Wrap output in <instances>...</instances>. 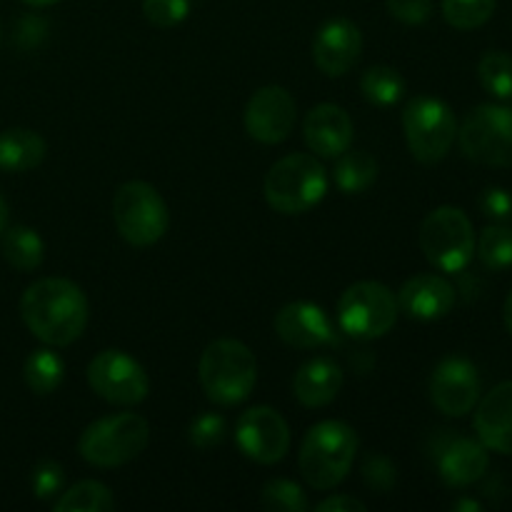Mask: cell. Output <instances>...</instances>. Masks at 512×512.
Instances as JSON below:
<instances>
[{
	"instance_id": "6da1fadb",
	"label": "cell",
	"mask_w": 512,
	"mask_h": 512,
	"mask_svg": "<svg viewBox=\"0 0 512 512\" xmlns=\"http://www.w3.org/2000/svg\"><path fill=\"white\" fill-rule=\"evenodd\" d=\"M25 328L45 345L68 348L88 328L90 305L83 288L68 278H40L20 298Z\"/></svg>"
},
{
	"instance_id": "7a4b0ae2",
	"label": "cell",
	"mask_w": 512,
	"mask_h": 512,
	"mask_svg": "<svg viewBox=\"0 0 512 512\" xmlns=\"http://www.w3.org/2000/svg\"><path fill=\"white\" fill-rule=\"evenodd\" d=\"M358 455V435L343 420H323L305 433L298 465L305 483L315 490H333L348 478Z\"/></svg>"
},
{
	"instance_id": "3957f363",
	"label": "cell",
	"mask_w": 512,
	"mask_h": 512,
	"mask_svg": "<svg viewBox=\"0 0 512 512\" xmlns=\"http://www.w3.org/2000/svg\"><path fill=\"white\" fill-rule=\"evenodd\" d=\"M198 378L208 400L223 408H233L248 400L255 390L258 360L253 350L240 340H213L200 355Z\"/></svg>"
},
{
	"instance_id": "277c9868",
	"label": "cell",
	"mask_w": 512,
	"mask_h": 512,
	"mask_svg": "<svg viewBox=\"0 0 512 512\" xmlns=\"http://www.w3.org/2000/svg\"><path fill=\"white\" fill-rule=\"evenodd\" d=\"M328 185V170L315 155L293 153L268 170L263 190L275 213L303 215L325 198Z\"/></svg>"
},
{
	"instance_id": "5b68a950",
	"label": "cell",
	"mask_w": 512,
	"mask_h": 512,
	"mask_svg": "<svg viewBox=\"0 0 512 512\" xmlns=\"http://www.w3.org/2000/svg\"><path fill=\"white\" fill-rule=\"evenodd\" d=\"M148 443V420L138 413H118L90 423L80 435L78 453L95 468H120L138 458Z\"/></svg>"
},
{
	"instance_id": "8992f818",
	"label": "cell",
	"mask_w": 512,
	"mask_h": 512,
	"mask_svg": "<svg viewBox=\"0 0 512 512\" xmlns=\"http://www.w3.org/2000/svg\"><path fill=\"white\" fill-rule=\"evenodd\" d=\"M113 220L123 240L148 248L168 233L170 213L158 188L145 180H128L113 195Z\"/></svg>"
},
{
	"instance_id": "52a82bcc",
	"label": "cell",
	"mask_w": 512,
	"mask_h": 512,
	"mask_svg": "<svg viewBox=\"0 0 512 512\" xmlns=\"http://www.w3.org/2000/svg\"><path fill=\"white\" fill-rule=\"evenodd\" d=\"M420 250L443 273H460L475 255V230L468 215L453 205L435 208L420 225Z\"/></svg>"
},
{
	"instance_id": "ba28073f",
	"label": "cell",
	"mask_w": 512,
	"mask_h": 512,
	"mask_svg": "<svg viewBox=\"0 0 512 512\" xmlns=\"http://www.w3.org/2000/svg\"><path fill=\"white\" fill-rule=\"evenodd\" d=\"M398 295L383 283L360 280L350 285L338 300V325L343 333L358 340H375L388 335L398 323Z\"/></svg>"
},
{
	"instance_id": "9c48e42d",
	"label": "cell",
	"mask_w": 512,
	"mask_h": 512,
	"mask_svg": "<svg viewBox=\"0 0 512 512\" xmlns=\"http://www.w3.org/2000/svg\"><path fill=\"white\" fill-rule=\"evenodd\" d=\"M403 130L413 158L423 165H435L453 148L458 120L448 103L433 95H420L405 108Z\"/></svg>"
},
{
	"instance_id": "30bf717a",
	"label": "cell",
	"mask_w": 512,
	"mask_h": 512,
	"mask_svg": "<svg viewBox=\"0 0 512 512\" xmlns=\"http://www.w3.org/2000/svg\"><path fill=\"white\" fill-rule=\"evenodd\" d=\"M460 150L468 160L488 168L512 165V108L485 103L468 113L458 128Z\"/></svg>"
},
{
	"instance_id": "8fae6325",
	"label": "cell",
	"mask_w": 512,
	"mask_h": 512,
	"mask_svg": "<svg viewBox=\"0 0 512 512\" xmlns=\"http://www.w3.org/2000/svg\"><path fill=\"white\" fill-rule=\"evenodd\" d=\"M88 385L98 398L113 405H140L150 393L143 365L123 350H103L88 363Z\"/></svg>"
},
{
	"instance_id": "7c38bea8",
	"label": "cell",
	"mask_w": 512,
	"mask_h": 512,
	"mask_svg": "<svg viewBox=\"0 0 512 512\" xmlns=\"http://www.w3.org/2000/svg\"><path fill=\"white\" fill-rule=\"evenodd\" d=\"M235 443L248 460L273 465L288 455L290 428L278 410L268 405H255L245 410L235 423Z\"/></svg>"
},
{
	"instance_id": "4fadbf2b",
	"label": "cell",
	"mask_w": 512,
	"mask_h": 512,
	"mask_svg": "<svg viewBox=\"0 0 512 512\" xmlns=\"http://www.w3.org/2000/svg\"><path fill=\"white\" fill-rule=\"evenodd\" d=\"M298 120L295 98L280 85H265L245 105V130L263 145H278L290 138Z\"/></svg>"
},
{
	"instance_id": "5bb4252c",
	"label": "cell",
	"mask_w": 512,
	"mask_h": 512,
	"mask_svg": "<svg viewBox=\"0 0 512 512\" xmlns=\"http://www.w3.org/2000/svg\"><path fill=\"white\" fill-rule=\"evenodd\" d=\"M430 400L435 408L450 418L473 413L480 400L478 368L468 358H445L430 375Z\"/></svg>"
},
{
	"instance_id": "9a60e30c",
	"label": "cell",
	"mask_w": 512,
	"mask_h": 512,
	"mask_svg": "<svg viewBox=\"0 0 512 512\" xmlns=\"http://www.w3.org/2000/svg\"><path fill=\"white\" fill-rule=\"evenodd\" d=\"M363 53V33L348 18H333L315 33L313 60L328 78H343L358 65Z\"/></svg>"
},
{
	"instance_id": "2e32d148",
	"label": "cell",
	"mask_w": 512,
	"mask_h": 512,
	"mask_svg": "<svg viewBox=\"0 0 512 512\" xmlns=\"http://www.w3.org/2000/svg\"><path fill=\"white\" fill-rule=\"evenodd\" d=\"M273 328L285 345L298 350H315L335 343V328L328 313L308 300L283 305L275 315Z\"/></svg>"
},
{
	"instance_id": "e0dca14e",
	"label": "cell",
	"mask_w": 512,
	"mask_h": 512,
	"mask_svg": "<svg viewBox=\"0 0 512 512\" xmlns=\"http://www.w3.org/2000/svg\"><path fill=\"white\" fill-rule=\"evenodd\" d=\"M303 135L318 158H338L353 145L355 125L348 110L335 103H320L305 115Z\"/></svg>"
},
{
	"instance_id": "ac0fdd59",
	"label": "cell",
	"mask_w": 512,
	"mask_h": 512,
	"mask_svg": "<svg viewBox=\"0 0 512 512\" xmlns=\"http://www.w3.org/2000/svg\"><path fill=\"white\" fill-rule=\"evenodd\" d=\"M475 433L488 450L512 455V380L495 385L475 405Z\"/></svg>"
},
{
	"instance_id": "d6986e66",
	"label": "cell",
	"mask_w": 512,
	"mask_h": 512,
	"mask_svg": "<svg viewBox=\"0 0 512 512\" xmlns=\"http://www.w3.org/2000/svg\"><path fill=\"white\" fill-rule=\"evenodd\" d=\"M455 305V288L435 273H420L410 278L398 293V308L408 318L433 323L445 318Z\"/></svg>"
},
{
	"instance_id": "ffe728a7",
	"label": "cell",
	"mask_w": 512,
	"mask_h": 512,
	"mask_svg": "<svg viewBox=\"0 0 512 512\" xmlns=\"http://www.w3.org/2000/svg\"><path fill=\"white\" fill-rule=\"evenodd\" d=\"M438 473L448 488H468L478 483L488 473V448L480 440L473 438H448L440 445L438 455Z\"/></svg>"
},
{
	"instance_id": "44dd1931",
	"label": "cell",
	"mask_w": 512,
	"mask_h": 512,
	"mask_svg": "<svg viewBox=\"0 0 512 512\" xmlns=\"http://www.w3.org/2000/svg\"><path fill=\"white\" fill-rule=\"evenodd\" d=\"M343 388V370L333 358H313L295 373L293 395L305 408H325Z\"/></svg>"
},
{
	"instance_id": "7402d4cb",
	"label": "cell",
	"mask_w": 512,
	"mask_h": 512,
	"mask_svg": "<svg viewBox=\"0 0 512 512\" xmlns=\"http://www.w3.org/2000/svg\"><path fill=\"white\" fill-rule=\"evenodd\" d=\"M48 145L43 135L30 128H8L0 133V170L28 173L45 160Z\"/></svg>"
},
{
	"instance_id": "603a6c76",
	"label": "cell",
	"mask_w": 512,
	"mask_h": 512,
	"mask_svg": "<svg viewBox=\"0 0 512 512\" xmlns=\"http://www.w3.org/2000/svg\"><path fill=\"white\" fill-rule=\"evenodd\" d=\"M0 250L10 268L20 270V273H33L43 265L45 245L38 230L28 228V225H13V228L3 230V240H0Z\"/></svg>"
},
{
	"instance_id": "cb8c5ba5",
	"label": "cell",
	"mask_w": 512,
	"mask_h": 512,
	"mask_svg": "<svg viewBox=\"0 0 512 512\" xmlns=\"http://www.w3.org/2000/svg\"><path fill=\"white\" fill-rule=\"evenodd\" d=\"M335 185L340 188V193L345 195H358L365 193L370 185L378 180V160L373 158L365 150H345L335 158V170H333Z\"/></svg>"
},
{
	"instance_id": "d4e9b609",
	"label": "cell",
	"mask_w": 512,
	"mask_h": 512,
	"mask_svg": "<svg viewBox=\"0 0 512 512\" xmlns=\"http://www.w3.org/2000/svg\"><path fill=\"white\" fill-rule=\"evenodd\" d=\"M25 385L33 390L35 395H50L63 385L65 378V363L58 353L48 348L33 350L23 365Z\"/></svg>"
},
{
	"instance_id": "484cf974",
	"label": "cell",
	"mask_w": 512,
	"mask_h": 512,
	"mask_svg": "<svg viewBox=\"0 0 512 512\" xmlns=\"http://www.w3.org/2000/svg\"><path fill=\"white\" fill-rule=\"evenodd\" d=\"M53 508L55 512H108L115 510V495L98 480H83L60 493Z\"/></svg>"
},
{
	"instance_id": "4316f807",
	"label": "cell",
	"mask_w": 512,
	"mask_h": 512,
	"mask_svg": "<svg viewBox=\"0 0 512 512\" xmlns=\"http://www.w3.org/2000/svg\"><path fill=\"white\" fill-rule=\"evenodd\" d=\"M360 90H363V98L370 105L390 108V105H395L405 95V80L390 65H373L360 78Z\"/></svg>"
},
{
	"instance_id": "83f0119b",
	"label": "cell",
	"mask_w": 512,
	"mask_h": 512,
	"mask_svg": "<svg viewBox=\"0 0 512 512\" xmlns=\"http://www.w3.org/2000/svg\"><path fill=\"white\" fill-rule=\"evenodd\" d=\"M475 253L488 270L512 268V228L505 223L488 225L475 240Z\"/></svg>"
},
{
	"instance_id": "f1b7e54d",
	"label": "cell",
	"mask_w": 512,
	"mask_h": 512,
	"mask_svg": "<svg viewBox=\"0 0 512 512\" xmlns=\"http://www.w3.org/2000/svg\"><path fill=\"white\" fill-rule=\"evenodd\" d=\"M478 78L493 98L512 100V55L505 50H488L478 63Z\"/></svg>"
},
{
	"instance_id": "f546056e",
	"label": "cell",
	"mask_w": 512,
	"mask_h": 512,
	"mask_svg": "<svg viewBox=\"0 0 512 512\" xmlns=\"http://www.w3.org/2000/svg\"><path fill=\"white\" fill-rule=\"evenodd\" d=\"M498 0H443V18L458 30H475L493 18Z\"/></svg>"
},
{
	"instance_id": "4dcf8cb0",
	"label": "cell",
	"mask_w": 512,
	"mask_h": 512,
	"mask_svg": "<svg viewBox=\"0 0 512 512\" xmlns=\"http://www.w3.org/2000/svg\"><path fill=\"white\" fill-rule=\"evenodd\" d=\"M260 503L270 512H305L310 508L308 495L303 493V488L285 478L270 480L263 493H260Z\"/></svg>"
},
{
	"instance_id": "1f68e13d",
	"label": "cell",
	"mask_w": 512,
	"mask_h": 512,
	"mask_svg": "<svg viewBox=\"0 0 512 512\" xmlns=\"http://www.w3.org/2000/svg\"><path fill=\"white\" fill-rule=\"evenodd\" d=\"M143 15L155 28H175L190 15V0H143Z\"/></svg>"
},
{
	"instance_id": "d6a6232c",
	"label": "cell",
	"mask_w": 512,
	"mask_h": 512,
	"mask_svg": "<svg viewBox=\"0 0 512 512\" xmlns=\"http://www.w3.org/2000/svg\"><path fill=\"white\" fill-rule=\"evenodd\" d=\"M190 445H195L198 450H213L218 448L225 440V420L218 413H200L198 418L190 423Z\"/></svg>"
},
{
	"instance_id": "836d02e7",
	"label": "cell",
	"mask_w": 512,
	"mask_h": 512,
	"mask_svg": "<svg viewBox=\"0 0 512 512\" xmlns=\"http://www.w3.org/2000/svg\"><path fill=\"white\" fill-rule=\"evenodd\" d=\"M65 473L63 465L55 460H43L33 468V495L38 500H50L63 493Z\"/></svg>"
},
{
	"instance_id": "e575fe53",
	"label": "cell",
	"mask_w": 512,
	"mask_h": 512,
	"mask_svg": "<svg viewBox=\"0 0 512 512\" xmlns=\"http://www.w3.org/2000/svg\"><path fill=\"white\" fill-rule=\"evenodd\" d=\"M385 8L405 25H423L433 15V0H385Z\"/></svg>"
},
{
	"instance_id": "d590c367",
	"label": "cell",
	"mask_w": 512,
	"mask_h": 512,
	"mask_svg": "<svg viewBox=\"0 0 512 512\" xmlns=\"http://www.w3.org/2000/svg\"><path fill=\"white\" fill-rule=\"evenodd\" d=\"M363 478L373 490L388 493L395 480H398V475H395V465L385 455H370L363 465Z\"/></svg>"
},
{
	"instance_id": "8d00e7d4",
	"label": "cell",
	"mask_w": 512,
	"mask_h": 512,
	"mask_svg": "<svg viewBox=\"0 0 512 512\" xmlns=\"http://www.w3.org/2000/svg\"><path fill=\"white\" fill-rule=\"evenodd\" d=\"M480 210L495 223H508L512 218V195L505 188H488L480 195Z\"/></svg>"
},
{
	"instance_id": "74e56055",
	"label": "cell",
	"mask_w": 512,
	"mask_h": 512,
	"mask_svg": "<svg viewBox=\"0 0 512 512\" xmlns=\"http://www.w3.org/2000/svg\"><path fill=\"white\" fill-rule=\"evenodd\" d=\"M318 512H365L368 505L363 500L353 498V495H333V498L323 500V503L315 505Z\"/></svg>"
},
{
	"instance_id": "f35d334b",
	"label": "cell",
	"mask_w": 512,
	"mask_h": 512,
	"mask_svg": "<svg viewBox=\"0 0 512 512\" xmlns=\"http://www.w3.org/2000/svg\"><path fill=\"white\" fill-rule=\"evenodd\" d=\"M5 228H8V203H5V198L0 195V235H3Z\"/></svg>"
},
{
	"instance_id": "ab89813d",
	"label": "cell",
	"mask_w": 512,
	"mask_h": 512,
	"mask_svg": "<svg viewBox=\"0 0 512 512\" xmlns=\"http://www.w3.org/2000/svg\"><path fill=\"white\" fill-rule=\"evenodd\" d=\"M503 318H505V325H508V330L512 333V290L508 293V300H505Z\"/></svg>"
},
{
	"instance_id": "60d3db41",
	"label": "cell",
	"mask_w": 512,
	"mask_h": 512,
	"mask_svg": "<svg viewBox=\"0 0 512 512\" xmlns=\"http://www.w3.org/2000/svg\"><path fill=\"white\" fill-rule=\"evenodd\" d=\"M455 510H458V512H465V510L478 512L480 503H475V500H458V503H455Z\"/></svg>"
},
{
	"instance_id": "b9f144b4",
	"label": "cell",
	"mask_w": 512,
	"mask_h": 512,
	"mask_svg": "<svg viewBox=\"0 0 512 512\" xmlns=\"http://www.w3.org/2000/svg\"><path fill=\"white\" fill-rule=\"evenodd\" d=\"M28 5H35V8H48V5L60 3V0H25Z\"/></svg>"
}]
</instances>
